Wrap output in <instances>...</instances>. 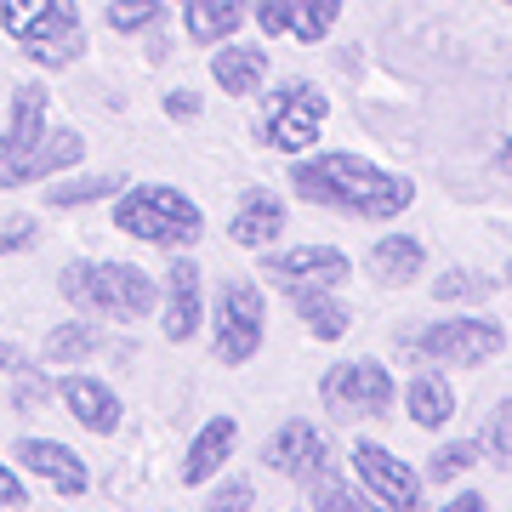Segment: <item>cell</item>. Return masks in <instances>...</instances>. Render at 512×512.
Masks as SVG:
<instances>
[{"label":"cell","mask_w":512,"mask_h":512,"mask_svg":"<svg viewBox=\"0 0 512 512\" xmlns=\"http://www.w3.org/2000/svg\"><path fill=\"white\" fill-rule=\"evenodd\" d=\"M46 393H52V382H46V376H18V410H35Z\"/></svg>","instance_id":"35"},{"label":"cell","mask_w":512,"mask_h":512,"mask_svg":"<svg viewBox=\"0 0 512 512\" xmlns=\"http://www.w3.org/2000/svg\"><path fill=\"white\" fill-rule=\"evenodd\" d=\"M484 456L495 461V467H512V399H501L490 410V421H484Z\"/></svg>","instance_id":"29"},{"label":"cell","mask_w":512,"mask_h":512,"mask_svg":"<svg viewBox=\"0 0 512 512\" xmlns=\"http://www.w3.org/2000/svg\"><path fill=\"white\" fill-rule=\"evenodd\" d=\"M0 23L40 69H69L74 57H86V29L74 0H0Z\"/></svg>","instance_id":"3"},{"label":"cell","mask_w":512,"mask_h":512,"mask_svg":"<svg viewBox=\"0 0 512 512\" xmlns=\"http://www.w3.org/2000/svg\"><path fill=\"white\" fill-rule=\"evenodd\" d=\"M336 18H342V0H291V35L302 46H319L336 29Z\"/></svg>","instance_id":"25"},{"label":"cell","mask_w":512,"mask_h":512,"mask_svg":"<svg viewBox=\"0 0 512 512\" xmlns=\"http://www.w3.org/2000/svg\"><path fill=\"white\" fill-rule=\"evenodd\" d=\"M262 461L279 467V473H291V478H319V473H330L325 467L330 444H325V433H319L313 421H285L274 439L262 444Z\"/></svg>","instance_id":"12"},{"label":"cell","mask_w":512,"mask_h":512,"mask_svg":"<svg viewBox=\"0 0 512 512\" xmlns=\"http://www.w3.org/2000/svg\"><path fill=\"white\" fill-rule=\"evenodd\" d=\"M165 114L171 120H194L200 114V92H165Z\"/></svg>","instance_id":"36"},{"label":"cell","mask_w":512,"mask_h":512,"mask_svg":"<svg viewBox=\"0 0 512 512\" xmlns=\"http://www.w3.org/2000/svg\"><path fill=\"white\" fill-rule=\"evenodd\" d=\"M80 154H86L80 131H46L40 143H12V137H0V194H6V188H23V183H46L57 171H69Z\"/></svg>","instance_id":"9"},{"label":"cell","mask_w":512,"mask_h":512,"mask_svg":"<svg viewBox=\"0 0 512 512\" xmlns=\"http://www.w3.org/2000/svg\"><path fill=\"white\" fill-rule=\"evenodd\" d=\"M35 239H40V222L35 217H6V222H0V256L29 251Z\"/></svg>","instance_id":"32"},{"label":"cell","mask_w":512,"mask_h":512,"mask_svg":"<svg viewBox=\"0 0 512 512\" xmlns=\"http://www.w3.org/2000/svg\"><path fill=\"white\" fill-rule=\"evenodd\" d=\"M211 80H217L228 97H251L262 80H268V57L262 46H239V40H222L217 57H211Z\"/></svg>","instance_id":"18"},{"label":"cell","mask_w":512,"mask_h":512,"mask_svg":"<svg viewBox=\"0 0 512 512\" xmlns=\"http://www.w3.org/2000/svg\"><path fill=\"white\" fill-rule=\"evenodd\" d=\"M501 6H512V0H501Z\"/></svg>","instance_id":"42"},{"label":"cell","mask_w":512,"mask_h":512,"mask_svg":"<svg viewBox=\"0 0 512 512\" xmlns=\"http://www.w3.org/2000/svg\"><path fill=\"white\" fill-rule=\"evenodd\" d=\"M217 336H211V348H217L222 365H245L256 348H262V330H268V308H262V291H256L251 279H228L217 291Z\"/></svg>","instance_id":"8"},{"label":"cell","mask_w":512,"mask_h":512,"mask_svg":"<svg viewBox=\"0 0 512 512\" xmlns=\"http://www.w3.org/2000/svg\"><path fill=\"white\" fill-rule=\"evenodd\" d=\"M234 444H239V421L234 416L205 421L200 433H194V444H188V456H183V484H205L211 473H222L228 456H234Z\"/></svg>","instance_id":"15"},{"label":"cell","mask_w":512,"mask_h":512,"mask_svg":"<svg viewBox=\"0 0 512 512\" xmlns=\"http://www.w3.org/2000/svg\"><path fill=\"white\" fill-rule=\"evenodd\" d=\"M404 410H410V421H416V427H444V421L456 416V387L444 382L439 370H427V376H410Z\"/></svg>","instance_id":"22"},{"label":"cell","mask_w":512,"mask_h":512,"mask_svg":"<svg viewBox=\"0 0 512 512\" xmlns=\"http://www.w3.org/2000/svg\"><path fill=\"white\" fill-rule=\"evenodd\" d=\"M296 302V313H302V325L319 336V342H336V336H348V308L336 302V291L330 285H296V291H285Z\"/></svg>","instance_id":"21"},{"label":"cell","mask_w":512,"mask_h":512,"mask_svg":"<svg viewBox=\"0 0 512 512\" xmlns=\"http://www.w3.org/2000/svg\"><path fill=\"white\" fill-rule=\"evenodd\" d=\"M501 348H507V330L495 319H461V313L399 336V353L416 365H490Z\"/></svg>","instance_id":"5"},{"label":"cell","mask_w":512,"mask_h":512,"mask_svg":"<svg viewBox=\"0 0 512 512\" xmlns=\"http://www.w3.org/2000/svg\"><path fill=\"white\" fill-rule=\"evenodd\" d=\"M353 473H359V484L382 501V512L421 507V478L410 473L393 450H382V444H353Z\"/></svg>","instance_id":"10"},{"label":"cell","mask_w":512,"mask_h":512,"mask_svg":"<svg viewBox=\"0 0 512 512\" xmlns=\"http://www.w3.org/2000/svg\"><path fill=\"white\" fill-rule=\"evenodd\" d=\"M325 114H330V103H325L319 86H308V80H285V86H274V97H268L262 137H268L279 154H302V148L319 143Z\"/></svg>","instance_id":"7"},{"label":"cell","mask_w":512,"mask_h":512,"mask_svg":"<svg viewBox=\"0 0 512 512\" xmlns=\"http://www.w3.org/2000/svg\"><path fill=\"white\" fill-rule=\"evenodd\" d=\"M262 274L274 279V285H285V291H296V285H348V256L336 251V245H296V251H268L262 256Z\"/></svg>","instance_id":"11"},{"label":"cell","mask_w":512,"mask_h":512,"mask_svg":"<svg viewBox=\"0 0 512 512\" xmlns=\"http://www.w3.org/2000/svg\"><path fill=\"white\" fill-rule=\"evenodd\" d=\"M478 450H484V444H467V439L433 450V461H427V478H433V484H456V478L478 461Z\"/></svg>","instance_id":"30"},{"label":"cell","mask_w":512,"mask_h":512,"mask_svg":"<svg viewBox=\"0 0 512 512\" xmlns=\"http://www.w3.org/2000/svg\"><path fill=\"white\" fill-rule=\"evenodd\" d=\"M114 228L148 239V245H165V251H177V245L188 251V245L205 234V217H200V205L188 200L183 188L143 183V188H131V194L114 200Z\"/></svg>","instance_id":"4"},{"label":"cell","mask_w":512,"mask_h":512,"mask_svg":"<svg viewBox=\"0 0 512 512\" xmlns=\"http://www.w3.org/2000/svg\"><path fill=\"white\" fill-rule=\"evenodd\" d=\"M205 512H251V484H245V478H228V484L205 501Z\"/></svg>","instance_id":"34"},{"label":"cell","mask_w":512,"mask_h":512,"mask_svg":"<svg viewBox=\"0 0 512 512\" xmlns=\"http://www.w3.org/2000/svg\"><path fill=\"white\" fill-rule=\"evenodd\" d=\"M421 262H427V245H421V239H410V234L376 239V245H370V256H365V268H370V279H376V285H410V279L421 274Z\"/></svg>","instance_id":"20"},{"label":"cell","mask_w":512,"mask_h":512,"mask_svg":"<svg viewBox=\"0 0 512 512\" xmlns=\"http://www.w3.org/2000/svg\"><path fill=\"white\" fill-rule=\"evenodd\" d=\"M490 291H495V285L484 274H473V268H444L439 285H433L439 302H490Z\"/></svg>","instance_id":"28"},{"label":"cell","mask_w":512,"mask_h":512,"mask_svg":"<svg viewBox=\"0 0 512 512\" xmlns=\"http://www.w3.org/2000/svg\"><path fill=\"white\" fill-rule=\"evenodd\" d=\"M251 12H256L251 0H183V29L200 46H222V40H234V29Z\"/></svg>","instance_id":"16"},{"label":"cell","mask_w":512,"mask_h":512,"mask_svg":"<svg viewBox=\"0 0 512 512\" xmlns=\"http://www.w3.org/2000/svg\"><path fill=\"white\" fill-rule=\"evenodd\" d=\"M501 171H512V137L501 143Z\"/></svg>","instance_id":"41"},{"label":"cell","mask_w":512,"mask_h":512,"mask_svg":"<svg viewBox=\"0 0 512 512\" xmlns=\"http://www.w3.org/2000/svg\"><path fill=\"white\" fill-rule=\"evenodd\" d=\"M251 18L262 35H291V0H256Z\"/></svg>","instance_id":"33"},{"label":"cell","mask_w":512,"mask_h":512,"mask_svg":"<svg viewBox=\"0 0 512 512\" xmlns=\"http://www.w3.org/2000/svg\"><path fill=\"white\" fill-rule=\"evenodd\" d=\"M18 467L40 473L46 484H57L63 495H86V490H92V473H86V461L74 456L69 444H52V439H23V444H18Z\"/></svg>","instance_id":"13"},{"label":"cell","mask_w":512,"mask_h":512,"mask_svg":"<svg viewBox=\"0 0 512 512\" xmlns=\"http://www.w3.org/2000/svg\"><path fill=\"white\" fill-rule=\"evenodd\" d=\"M313 512H365V501H359L336 473H319L313 478Z\"/></svg>","instance_id":"31"},{"label":"cell","mask_w":512,"mask_h":512,"mask_svg":"<svg viewBox=\"0 0 512 512\" xmlns=\"http://www.w3.org/2000/svg\"><path fill=\"white\" fill-rule=\"evenodd\" d=\"M103 194H120V177H114V171H97V177H80V183L46 188V205H57V211H74V205H92V200H103Z\"/></svg>","instance_id":"27"},{"label":"cell","mask_w":512,"mask_h":512,"mask_svg":"<svg viewBox=\"0 0 512 512\" xmlns=\"http://www.w3.org/2000/svg\"><path fill=\"white\" fill-rule=\"evenodd\" d=\"M319 399L336 421H376L393 410V376L376 359H342L319 376Z\"/></svg>","instance_id":"6"},{"label":"cell","mask_w":512,"mask_h":512,"mask_svg":"<svg viewBox=\"0 0 512 512\" xmlns=\"http://www.w3.org/2000/svg\"><path fill=\"white\" fill-rule=\"evenodd\" d=\"M12 370H18V348H12V342H0V376H12Z\"/></svg>","instance_id":"39"},{"label":"cell","mask_w":512,"mask_h":512,"mask_svg":"<svg viewBox=\"0 0 512 512\" xmlns=\"http://www.w3.org/2000/svg\"><path fill=\"white\" fill-rule=\"evenodd\" d=\"M57 291L69 296L74 308L103 313V319H143L160 302V285L131 262H69L57 274Z\"/></svg>","instance_id":"2"},{"label":"cell","mask_w":512,"mask_h":512,"mask_svg":"<svg viewBox=\"0 0 512 512\" xmlns=\"http://www.w3.org/2000/svg\"><path fill=\"white\" fill-rule=\"evenodd\" d=\"M439 512H484V495H473V490H467V495H456V501H444Z\"/></svg>","instance_id":"38"},{"label":"cell","mask_w":512,"mask_h":512,"mask_svg":"<svg viewBox=\"0 0 512 512\" xmlns=\"http://www.w3.org/2000/svg\"><path fill=\"white\" fill-rule=\"evenodd\" d=\"M46 103H52V97H46L40 80L18 86V92H12V126H6V137H12V143H40V137H46Z\"/></svg>","instance_id":"23"},{"label":"cell","mask_w":512,"mask_h":512,"mask_svg":"<svg viewBox=\"0 0 512 512\" xmlns=\"http://www.w3.org/2000/svg\"><path fill=\"white\" fill-rule=\"evenodd\" d=\"M97 348H103V336L86 319H69L46 336V365H74V359H92Z\"/></svg>","instance_id":"24"},{"label":"cell","mask_w":512,"mask_h":512,"mask_svg":"<svg viewBox=\"0 0 512 512\" xmlns=\"http://www.w3.org/2000/svg\"><path fill=\"white\" fill-rule=\"evenodd\" d=\"M194 330H200V268L188 256H177L165 274V336L188 342Z\"/></svg>","instance_id":"14"},{"label":"cell","mask_w":512,"mask_h":512,"mask_svg":"<svg viewBox=\"0 0 512 512\" xmlns=\"http://www.w3.org/2000/svg\"><path fill=\"white\" fill-rule=\"evenodd\" d=\"M0 507H23V484L12 467H0Z\"/></svg>","instance_id":"37"},{"label":"cell","mask_w":512,"mask_h":512,"mask_svg":"<svg viewBox=\"0 0 512 512\" xmlns=\"http://www.w3.org/2000/svg\"><path fill=\"white\" fill-rule=\"evenodd\" d=\"M63 404L74 410V421L86 433H114L120 427V399L97 376H63Z\"/></svg>","instance_id":"19"},{"label":"cell","mask_w":512,"mask_h":512,"mask_svg":"<svg viewBox=\"0 0 512 512\" xmlns=\"http://www.w3.org/2000/svg\"><path fill=\"white\" fill-rule=\"evenodd\" d=\"M165 57H171V46H165V35H154L148 40V63H165Z\"/></svg>","instance_id":"40"},{"label":"cell","mask_w":512,"mask_h":512,"mask_svg":"<svg viewBox=\"0 0 512 512\" xmlns=\"http://www.w3.org/2000/svg\"><path fill=\"white\" fill-rule=\"evenodd\" d=\"M165 23L160 0H109V29L114 35H154Z\"/></svg>","instance_id":"26"},{"label":"cell","mask_w":512,"mask_h":512,"mask_svg":"<svg viewBox=\"0 0 512 512\" xmlns=\"http://www.w3.org/2000/svg\"><path fill=\"white\" fill-rule=\"evenodd\" d=\"M291 183H296L302 200L325 205V211H342V217H370V222L399 217V211H410V200H416V183H410V177H393V171L359 160V154L296 160Z\"/></svg>","instance_id":"1"},{"label":"cell","mask_w":512,"mask_h":512,"mask_svg":"<svg viewBox=\"0 0 512 512\" xmlns=\"http://www.w3.org/2000/svg\"><path fill=\"white\" fill-rule=\"evenodd\" d=\"M228 234H234V245H245V251H262L268 239L285 234V205H279L274 194L251 188V194L239 200V211L228 217Z\"/></svg>","instance_id":"17"}]
</instances>
